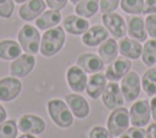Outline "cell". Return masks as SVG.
<instances>
[{
  "label": "cell",
  "instance_id": "20",
  "mask_svg": "<svg viewBox=\"0 0 156 138\" xmlns=\"http://www.w3.org/2000/svg\"><path fill=\"white\" fill-rule=\"evenodd\" d=\"M63 27L65 29L71 34H83L89 28L88 20H84L83 17H78L74 15H69L63 20Z\"/></svg>",
  "mask_w": 156,
  "mask_h": 138
},
{
  "label": "cell",
  "instance_id": "26",
  "mask_svg": "<svg viewBox=\"0 0 156 138\" xmlns=\"http://www.w3.org/2000/svg\"><path fill=\"white\" fill-rule=\"evenodd\" d=\"M141 85L147 95L151 96L156 94V68L151 67L143 74Z\"/></svg>",
  "mask_w": 156,
  "mask_h": 138
},
{
  "label": "cell",
  "instance_id": "40",
  "mask_svg": "<svg viewBox=\"0 0 156 138\" xmlns=\"http://www.w3.org/2000/svg\"><path fill=\"white\" fill-rule=\"evenodd\" d=\"M20 138H35L34 136H32L30 133H27V134H23V136H21Z\"/></svg>",
  "mask_w": 156,
  "mask_h": 138
},
{
  "label": "cell",
  "instance_id": "25",
  "mask_svg": "<svg viewBox=\"0 0 156 138\" xmlns=\"http://www.w3.org/2000/svg\"><path fill=\"white\" fill-rule=\"evenodd\" d=\"M99 0H79L76 4V13L80 17H91L98 12Z\"/></svg>",
  "mask_w": 156,
  "mask_h": 138
},
{
  "label": "cell",
  "instance_id": "13",
  "mask_svg": "<svg viewBox=\"0 0 156 138\" xmlns=\"http://www.w3.org/2000/svg\"><path fill=\"white\" fill-rule=\"evenodd\" d=\"M77 66L87 73H96L104 68V61L96 54L85 53L77 59Z\"/></svg>",
  "mask_w": 156,
  "mask_h": 138
},
{
  "label": "cell",
  "instance_id": "24",
  "mask_svg": "<svg viewBox=\"0 0 156 138\" xmlns=\"http://www.w3.org/2000/svg\"><path fill=\"white\" fill-rule=\"evenodd\" d=\"M21 46L15 40H2L0 42V59L13 60L21 55Z\"/></svg>",
  "mask_w": 156,
  "mask_h": 138
},
{
  "label": "cell",
  "instance_id": "7",
  "mask_svg": "<svg viewBox=\"0 0 156 138\" xmlns=\"http://www.w3.org/2000/svg\"><path fill=\"white\" fill-rule=\"evenodd\" d=\"M101 95H102V103L110 110L121 107L124 103L121 87L116 82H110L108 84H106Z\"/></svg>",
  "mask_w": 156,
  "mask_h": 138
},
{
  "label": "cell",
  "instance_id": "19",
  "mask_svg": "<svg viewBox=\"0 0 156 138\" xmlns=\"http://www.w3.org/2000/svg\"><path fill=\"white\" fill-rule=\"evenodd\" d=\"M127 31L129 37H132L133 39L138 40V42H144L146 40L147 33L145 29V22L141 17H128L127 18Z\"/></svg>",
  "mask_w": 156,
  "mask_h": 138
},
{
  "label": "cell",
  "instance_id": "5",
  "mask_svg": "<svg viewBox=\"0 0 156 138\" xmlns=\"http://www.w3.org/2000/svg\"><path fill=\"white\" fill-rule=\"evenodd\" d=\"M121 90H122L123 98L127 101H133L138 98L140 93V78L136 72L129 71L127 74L122 77Z\"/></svg>",
  "mask_w": 156,
  "mask_h": 138
},
{
  "label": "cell",
  "instance_id": "21",
  "mask_svg": "<svg viewBox=\"0 0 156 138\" xmlns=\"http://www.w3.org/2000/svg\"><path fill=\"white\" fill-rule=\"evenodd\" d=\"M105 87H106V76L96 72L93 76H90L89 81L87 82L85 89H87L88 95H90V98L98 99L102 94Z\"/></svg>",
  "mask_w": 156,
  "mask_h": 138
},
{
  "label": "cell",
  "instance_id": "6",
  "mask_svg": "<svg viewBox=\"0 0 156 138\" xmlns=\"http://www.w3.org/2000/svg\"><path fill=\"white\" fill-rule=\"evenodd\" d=\"M129 120L134 127H144L150 120V103L147 100H138L129 111Z\"/></svg>",
  "mask_w": 156,
  "mask_h": 138
},
{
  "label": "cell",
  "instance_id": "10",
  "mask_svg": "<svg viewBox=\"0 0 156 138\" xmlns=\"http://www.w3.org/2000/svg\"><path fill=\"white\" fill-rule=\"evenodd\" d=\"M22 90V83L13 77H5L0 79V100L11 101Z\"/></svg>",
  "mask_w": 156,
  "mask_h": 138
},
{
  "label": "cell",
  "instance_id": "31",
  "mask_svg": "<svg viewBox=\"0 0 156 138\" xmlns=\"http://www.w3.org/2000/svg\"><path fill=\"white\" fill-rule=\"evenodd\" d=\"M145 29L151 38L156 39V13L147 15L145 20Z\"/></svg>",
  "mask_w": 156,
  "mask_h": 138
},
{
  "label": "cell",
  "instance_id": "14",
  "mask_svg": "<svg viewBox=\"0 0 156 138\" xmlns=\"http://www.w3.org/2000/svg\"><path fill=\"white\" fill-rule=\"evenodd\" d=\"M67 82L72 90L82 93L87 87V74L79 66H71L67 71Z\"/></svg>",
  "mask_w": 156,
  "mask_h": 138
},
{
  "label": "cell",
  "instance_id": "8",
  "mask_svg": "<svg viewBox=\"0 0 156 138\" xmlns=\"http://www.w3.org/2000/svg\"><path fill=\"white\" fill-rule=\"evenodd\" d=\"M104 26L115 38H123L127 33V27L124 20L121 15L116 12H107L102 15Z\"/></svg>",
  "mask_w": 156,
  "mask_h": 138
},
{
  "label": "cell",
  "instance_id": "41",
  "mask_svg": "<svg viewBox=\"0 0 156 138\" xmlns=\"http://www.w3.org/2000/svg\"><path fill=\"white\" fill-rule=\"evenodd\" d=\"M69 1H71V2H72V4H77V2H78V1H79V0H69Z\"/></svg>",
  "mask_w": 156,
  "mask_h": 138
},
{
  "label": "cell",
  "instance_id": "28",
  "mask_svg": "<svg viewBox=\"0 0 156 138\" xmlns=\"http://www.w3.org/2000/svg\"><path fill=\"white\" fill-rule=\"evenodd\" d=\"M121 7L127 13L139 15L143 13L144 0H121Z\"/></svg>",
  "mask_w": 156,
  "mask_h": 138
},
{
  "label": "cell",
  "instance_id": "37",
  "mask_svg": "<svg viewBox=\"0 0 156 138\" xmlns=\"http://www.w3.org/2000/svg\"><path fill=\"white\" fill-rule=\"evenodd\" d=\"M145 138H156V123H151L145 131Z\"/></svg>",
  "mask_w": 156,
  "mask_h": 138
},
{
  "label": "cell",
  "instance_id": "16",
  "mask_svg": "<svg viewBox=\"0 0 156 138\" xmlns=\"http://www.w3.org/2000/svg\"><path fill=\"white\" fill-rule=\"evenodd\" d=\"M118 50L122 56L135 60L141 56L143 46L138 40L133 38H123L118 43Z\"/></svg>",
  "mask_w": 156,
  "mask_h": 138
},
{
  "label": "cell",
  "instance_id": "35",
  "mask_svg": "<svg viewBox=\"0 0 156 138\" xmlns=\"http://www.w3.org/2000/svg\"><path fill=\"white\" fill-rule=\"evenodd\" d=\"M143 13H146V15L156 13V0H146V1H144Z\"/></svg>",
  "mask_w": 156,
  "mask_h": 138
},
{
  "label": "cell",
  "instance_id": "38",
  "mask_svg": "<svg viewBox=\"0 0 156 138\" xmlns=\"http://www.w3.org/2000/svg\"><path fill=\"white\" fill-rule=\"evenodd\" d=\"M150 112L152 115V118L156 121V96H154L151 99V103H150Z\"/></svg>",
  "mask_w": 156,
  "mask_h": 138
},
{
  "label": "cell",
  "instance_id": "29",
  "mask_svg": "<svg viewBox=\"0 0 156 138\" xmlns=\"http://www.w3.org/2000/svg\"><path fill=\"white\" fill-rule=\"evenodd\" d=\"M17 129L15 121H6L0 125V138H16Z\"/></svg>",
  "mask_w": 156,
  "mask_h": 138
},
{
  "label": "cell",
  "instance_id": "42",
  "mask_svg": "<svg viewBox=\"0 0 156 138\" xmlns=\"http://www.w3.org/2000/svg\"><path fill=\"white\" fill-rule=\"evenodd\" d=\"M15 1H17V2L20 4V2H24V1H27V0H15Z\"/></svg>",
  "mask_w": 156,
  "mask_h": 138
},
{
  "label": "cell",
  "instance_id": "33",
  "mask_svg": "<svg viewBox=\"0 0 156 138\" xmlns=\"http://www.w3.org/2000/svg\"><path fill=\"white\" fill-rule=\"evenodd\" d=\"M119 4V0H99L100 5V11L102 13L107 12H113Z\"/></svg>",
  "mask_w": 156,
  "mask_h": 138
},
{
  "label": "cell",
  "instance_id": "22",
  "mask_svg": "<svg viewBox=\"0 0 156 138\" xmlns=\"http://www.w3.org/2000/svg\"><path fill=\"white\" fill-rule=\"evenodd\" d=\"M118 46L115 39H106L99 46V56L104 61V64H110L117 57Z\"/></svg>",
  "mask_w": 156,
  "mask_h": 138
},
{
  "label": "cell",
  "instance_id": "9",
  "mask_svg": "<svg viewBox=\"0 0 156 138\" xmlns=\"http://www.w3.org/2000/svg\"><path fill=\"white\" fill-rule=\"evenodd\" d=\"M132 62L128 57H116L106 68V78L111 82H116L122 79L124 74H127L130 71Z\"/></svg>",
  "mask_w": 156,
  "mask_h": 138
},
{
  "label": "cell",
  "instance_id": "18",
  "mask_svg": "<svg viewBox=\"0 0 156 138\" xmlns=\"http://www.w3.org/2000/svg\"><path fill=\"white\" fill-rule=\"evenodd\" d=\"M45 10V2L43 0H29L20 7L18 15L24 21H32L37 18Z\"/></svg>",
  "mask_w": 156,
  "mask_h": 138
},
{
  "label": "cell",
  "instance_id": "11",
  "mask_svg": "<svg viewBox=\"0 0 156 138\" xmlns=\"http://www.w3.org/2000/svg\"><path fill=\"white\" fill-rule=\"evenodd\" d=\"M35 60L32 54H23L20 55L11 65H10V72L12 76L16 77H26L34 67Z\"/></svg>",
  "mask_w": 156,
  "mask_h": 138
},
{
  "label": "cell",
  "instance_id": "4",
  "mask_svg": "<svg viewBox=\"0 0 156 138\" xmlns=\"http://www.w3.org/2000/svg\"><path fill=\"white\" fill-rule=\"evenodd\" d=\"M129 126V112L126 107L115 109L107 120V129L113 137L121 136L124 131L128 129Z\"/></svg>",
  "mask_w": 156,
  "mask_h": 138
},
{
  "label": "cell",
  "instance_id": "32",
  "mask_svg": "<svg viewBox=\"0 0 156 138\" xmlns=\"http://www.w3.org/2000/svg\"><path fill=\"white\" fill-rule=\"evenodd\" d=\"M118 138H145V131L143 127H133L124 131Z\"/></svg>",
  "mask_w": 156,
  "mask_h": 138
},
{
  "label": "cell",
  "instance_id": "23",
  "mask_svg": "<svg viewBox=\"0 0 156 138\" xmlns=\"http://www.w3.org/2000/svg\"><path fill=\"white\" fill-rule=\"evenodd\" d=\"M61 21V13L58 10H49L46 12H44L41 16H38V18L35 20V26L39 29H48L51 28L56 24H58V22Z\"/></svg>",
  "mask_w": 156,
  "mask_h": 138
},
{
  "label": "cell",
  "instance_id": "17",
  "mask_svg": "<svg viewBox=\"0 0 156 138\" xmlns=\"http://www.w3.org/2000/svg\"><path fill=\"white\" fill-rule=\"evenodd\" d=\"M66 101H67V105L74 116H77L78 118H84L88 116L89 104L82 95L68 94V95H66Z\"/></svg>",
  "mask_w": 156,
  "mask_h": 138
},
{
  "label": "cell",
  "instance_id": "30",
  "mask_svg": "<svg viewBox=\"0 0 156 138\" xmlns=\"http://www.w3.org/2000/svg\"><path fill=\"white\" fill-rule=\"evenodd\" d=\"M15 9L13 0H0V17L9 18Z\"/></svg>",
  "mask_w": 156,
  "mask_h": 138
},
{
  "label": "cell",
  "instance_id": "3",
  "mask_svg": "<svg viewBox=\"0 0 156 138\" xmlns=\"http://www.w3.org/2000/svg\"><path fill=\"white\" fill-rule=\"evenodd\" d=\"M18 40L21 48L27 54H37L39 51L40 35L39 31L35 27L30 24H24L18 32Z\"/></svg>",
  "mask_w": 156,
  "mask_h": 138
},
{
  "label": "cell",
  "instance_id": "39",
  "mask_svg": "<svg viewBox=\"0 0 156 138\" xmlns=\"http://www.w3.org/2000/svg\"><path fill=\"white\" fill-rule=\"evenodd\" d=\"M5 118H6V111H5V109L0 105V123H2V122L5 121Z\"/></svg>",
  "mask_w": 156,
  "mask_h": 138
},
{
  "label": "cell",
  "instance_id": "34",
  "mask_svg": "<svg viewBox=\"0 0 156 138\" xmlns=\"http://www.w3.org/2000/svg\"><path fill=\"white\" fill-rule=\"evenodd\" d=\"M89 138H113V136L110 133L108 129L96 126V127L91 128V131L89 133Z\"/></svg>",
  "mask_w": 156,
  "mask_h": 138
},
{
  "label": "cell",
  "instance_id": "15",
  "mask_svg": "<svg viewBox=\"0 0 156 138\" xmlns=\"http://www.w3.org/2000/svg\"><path fill=\"white\" fill-rule=\"evenodd\" d=\"M108 37L107 29L102 26H93L90 28H88L87 32L83 33V43L88 46H96L99 44H101L104 40H106Z\"/></svg>",
  "mask_w": 156,
  "mask_h": 138
},
{
  "label": "cell",
  "instance_id": "1",
  "mask_svg": "<svg viewBox=\"0 0 156 138\" xmlns=\"http://www.w3.org/2000/svg\"><path fill=\"white\" fill-rule=\"evenodd\" d=\"M65 43V32L61 27H55L46 31L40 42V53L44 56H52L58 53Z\"/></svg>",
  "mask_w": 156,
  "mask_h": 138
},
{
  "label": "cell",
  "instance_id": "36",
  "mask_svg": "<svg viewBox=\"0 0 156 138\" xmlns=\"http://www.w3.org/2000/svg\"><path fill=\"white\" fill-rule=\"evenodd\" d=\"M46 4L51 9V10H61L66 6L67 4V0H46Z\"/></svg>",
  "mask_w": 156,
  "mask_h": 138
},
{
  "label": "cell",
  "instance_id": "2",
  "mask_svg": "<svg viewBox=\"0 0 156 138\" xmlns=\"http://www.w3.org/2000/svg\"><path fill=\"white\" fill-rule=\"evenodd\" d=\"M48 111L52 121L62 128L69 127L73 122V116L68 106L60 99H52L48 103Z\"/></svg>",
  "mask_w": 156,
  "mask_h": 138
},
{
  "label": "cell",
  "instance_id": "27",
  "mask_svg": "<svg viewBox=\"0 0 156 138\" xmlns=\"http://www.w3.org/2000/svg\"><path fill=\"white\" fill-rule=\"evenodd\" d=\"M141 60L150 67L156 64V39H150L145 43L141 51Z\"/></svg>",
  "mask_w": 156,
  "mask_h": 138
},
{
  "label": "cell",
  "instance_id": "12",
  "mask_svg": "<svg viewBox=\"0 0 156 138\" xmlns=\"http://www.w3.org/2000/svg\"><path fill=\"white\" fill-rule=\"evenodd\" d=\"M17 127L23 133L40 134L45 129V122H44L43 118H40L35 115H23L20 118V122H18Z\"/></svg>",
  "mask_w": 156,
  "mask_h": 138
}]
</instances>
